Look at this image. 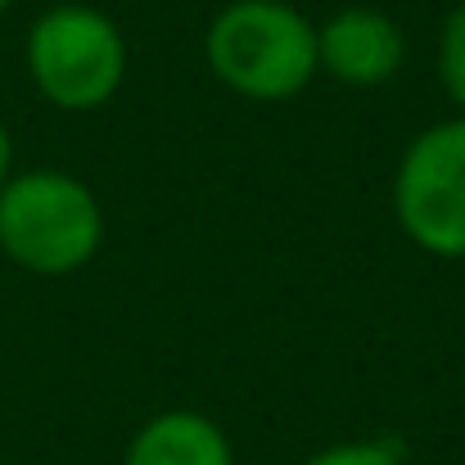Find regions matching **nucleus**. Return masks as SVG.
Here are the masks:
<instances>
[{"label":"nucleus","mask_w":465,"mask_h":465,"mask_svg":"<svg viewBox=\"0 0 465 465\" xmlns=\"http://www.w3.org/2000/svg\"><path fill=\"white\" fill-rule=\"evenodd\" d=\"M208 73L240 100L281 104L312 86L316 23L290 0H231L203 32Z\"/></svg>","instance_id":"1"},{"label":"nucleus","mask_w":465,"mask_h":465,"mask_svg":"<svg viewBox=\"0 0 465 465\" xmlns=\"http://www.w3.org/2000/svg\"><path fill=\"white\" fill-rule=\"evenodd\" d=\"M104 249L95 190L59 167H27L0 185V253L27 276H73Z\"/></svg>","instance_id":"2"},{"label":"nucleus","mask_w":465,"mask_h":465,"mask_svg":"<svg viewBox=\"0 0 465 465\" xmlns=\"http://www.w3.org/2000/svg\"><path fill=\"white\" fill-rule=\"evenodd\" d=\"M23 68L32 91L59 114H95L123 91L132 50L123 27L100 5L64 0L32 18Z\"/></svg>","instance_id":"3"},{"label":"nucleus","mask_w":465,"mask_h":465,"mask_svg":"<svg viewBox=\"0 0 465 465\" xmlns=\"http://www.w3.org/2000/svg\"><path fill=\"white\" fill-rule=\"evenodd\" d=\"M393 217L420 253L465 258V118L452 114L411 136L393 172Z\"/></svg>","instance_id":"4"},{"label":"nucleus","mask_w":465,"mask_h":465,"mask_svg":"<svg viewBox=\"0 0 465 465\" xmlns=\"http://www.w3.org/2000/svg\"><path fill=\"white\" fill-rule=\"evenodd\" d=\"M316 64L330 82L352 91L389 86L407 64V32L371 5H343L316 27Z\"/></svg>","instance_id":"5"},{"label":"nucleus","mask_w":465,"mask_h":465,"mask_svg":"<svg viewBox=\"0 0 465 465\" xmlns=\"http://www.w3.org/2000/svg\"><path fill=\"white\" fill-rule=\"evenodd\" d=\"M123 465H235V448L213 416L172 407L132 434Z\"/></svg>","instance_id":"6"},{"label":"nucleus","mask_w":465,"mask_h":465,"mask_svg":"<svg viewBox=\"0 0 465 465\" xmlns=\"http://www.w3.org/2000/svg\"><path fill=\"white\" fill-rule=\"evenodd\" d=\"M434 68H439V86L448 95V104L465 118V0H457L439 27V50H434Z\"/></svg>","instance_id":"7"},{"label":"nucleus","mask_w":465,"mask_h":465,"mask_svg":"<svg viewBox=\"0 0 465 465\" xmlns=\"http://www.w3.org/2000/svg\"><path fill=\"white\" fill-rule=\"evenodd\" d=\"M303 465H407V457L393 439H343L312 452Z\"/></svg>","instance_id":"8"},{"label":"nucleus","mask_w":465,"mask_h":465,"mask_svg":"<svg viewBox=\"0 0 465 465\" xmlns=\"http://www.w3.org/2000/svg\"><path fill=\"white\" fill-rule=\"evenodd\" d=\"M14 176V136H9V127L0 123V185Z\"/></svg>","instance_id":"9"},{"label":"nucleus","mask_w":465,"mask_h":465,"mask_svg":"<svg viewBox=\"0 0 465 465\" xmlns=\"http://www.w3.org/2000/svg\"><path fill=\"white\" fill-rule=\"evenodd\" d=\"M14 5H18V0H0V18H5V14H9Z\"/></svg>","instance_id":"10"}]
</instances>
